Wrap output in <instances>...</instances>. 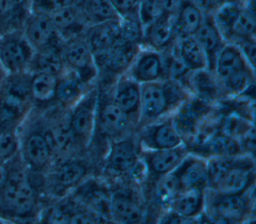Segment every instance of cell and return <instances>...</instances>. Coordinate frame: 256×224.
Segmentation results:
<instances>
[{"label": "cell", "instance_id": "cell-1", "mask_svg": "<svg viewBox=\"0 0 256 224\" xmlns=\"http://www.w3.org/2000/svg\"><path fill=\"white\" fill-rule=\"evenodd\" d=\"M5 166L6 175L0 186V217L6 222L38 221L46 196L44 174L30 171L20 153Z\"/></svg>", "mask_w": 256, "mask_h": 224}, {"label": "cell", "instance_id": "cell-2", "mask_svg": "<svg viewBox=\"0 0 256 224\" xmlns=\"http://www.w3.org/2000/svg\"><path fill=\"white\" fill-rule=\"evenodd\" d=\"M191 93L184 86L169 80L140 84V108L137 128L169 116Z\"/></svg>", "mask_w": 256, "mask_h": 224}, {"label": "cell", "instance_id": "cell-3", "mask_svg": "<svg viewBox=\"0 0 256 224\" xmlns=\"http://www.w3.org/2000/svg\"><path fill=\"white\" fill-rule=\"evenodd\" d=\"M40 112L32 108L19 127V153L30 171L44 174L55 158L45 134L43 111Z\"/></svg>", "mask_w": 256, "mask_h": 224}, {"label": "cell", "instance_id": "cell-4", "mask_svg": "<svg viewBox=\"0 0 256 224\" xmlns=\"http://www.w3.org/2000/svg\"><path fill=\"white\" fill-rule=\"evenodd\" d=\"M33 107L30 72L7 74L0 86V129L18 130Z\"/></svg>", "mask_w": 256, "mask_h": 224}, {"label": "cell", "instance_id": "cell-5", "mask_svg": "<svg viewBox=\"0 0 256 224\" xmlns=\"http://www.w3.org/2000/svg\"><path fill=\"white\" fill-rule=\"evenodd\" d=\"M91 175L94 167L81 154L56 159L44 173L45 194L48 198L64 197Z\"/></svg>", "mask_w": 256, "mask_h": 224}, {"label": "cell", "instance_id": "cell-6", "mask_svg": "<svg viewBox=\"0 0 256 224\" xmlns=\"http://www.w3.org/2000/svg\"><path fill=\"white\" fill-rule=\"evenodd\" d=\"M212 15L226 43L236 45L255 39V9L248 8L241 0L225 1Z\"/></svg>", "mask_w": 256, "mask_h": 224}, {"label": "cell", "instance_id": "cell-7", "mask_svg": "<svg viewBox=\"0 0 256 224\" xmlns=\"http://www.w3.org/2000/svg\"><path fill=\"white\" fill-rule=\"evenodd\" d=\"M102 160V176L109 183L130 182L141 163L135 134L109 141Z\"/></svg>", "mask_w": 256, "mask_h": 224}, {"label": "cell", "instance_id": "cell-8", "mask_svg": "<svg viewBox=\"0 0 256 224\" xmlns=\"http://www.w3.org/2000/svg\"><path fill=\"white\" fill-rule=\"evenodd\" d=\"M254 188L243 194L224 195L206 189L205 206L201 217L218 223H239L254 216Z\"/></svg>", "mask_w": 256, "mask_h": 224}, {"label": "cell", "instance_id": "cell-9", "mask_svg": "<svg viewBox=\"0 0 256 224\" xmlns=\"http://www.w3.org/2000/svg\"><path fill=\"white\" fill-rule=\"evenodd\" d=\"M110 87H98V105L95 134L107 142L134 134L136 123L112 101Z\"/></svg>", "mask_w": 256, "mask_h": 224}, {"label": "cell", "instance_id": "cell-10", "mask_svg": "<svg viewBox=\"0 0 256 224\" xmlns=\"http://www.w3.org/2000/svg\"><path fill=\"white\" fill-rule=\"evenodd\" d=\"M98 88L92 85L82 98L69 109L70 125L81 153L87 152L96 130Z\"/></svg>", "mask_w": 256, "mask_h": 224}, {"label": "cell", "instance_id": "cell-11", "mask_svg": "<svg viewBox=\"0 0 256 224\" xmlns=\"http://www.w3.org/2000/svg\"><path fill=\"white\" fill-rule=\"evenodd\" d=\"M111 221L120 223H140L147 217V208L139 186L131 182L110 183Z\"/></svg>", "mask_w": 256, "mask_h": 224}, {"label": "cell", "instance_id": "cell-12", "mask_svg": "<svg viewBox=\"0 0 256 224\" xmlns=\"http://www.w3.org/2000/svg\"><path fill=\"white\" fill-rule=\"evenodd\" d=\"M61 52L66 71L75 74L88 86L96 83L98 70L95 58L83 34L63 40Z\"/></svg>", "mask_w": 256, "mask_h": 224}, {"label": "cell", "instance_id": "cell-13", "mask_svg": "<svg viewBox=\"0 0 256 224\" xmlns=\"http://www.w3.org/2000/svg\"><path fill=\"white\" fill-rule=\"evenodd\" d=\"M68 195L97 213L106 222H112L110 213L112 188L106 179L97 177L95 174L91 175Z\"/></svg>", "mask_w": 256, "mask_h": 224}, {"label": "cell", "instance_id": "cell-14", "mask_svg": "<svg viewBox=\"0 0 256 224\" xmlns=\"http://www.w3.org/2000/svg\"><path fill=\"white\" fill-rule=\"evenodd\" d=\"M254 157L242 154L235 158L233 163L219 178V180L208 189L219 194L237 195L243 194L254 188Z\"/></svg>", "mask_w": 256, "mask_h": 224}, {"label": "cell", "instance_id": "cell-15", "mask_svg": "<svg viewBox=\"0 0 256 224\" xmlns=\"http://www.w3.org/2000/svg\"><path fill=\"white\" fill-rule=\"evenodd\" d=\"M33 53L21 29L0 34V63L7 74L28 72Z\"/></svg>", "mask_w": 256, "mask_h": 224}, {"label": "cell", "instance_id": "cell-16", "mask_svg": "<svg viewBox=\"0 0 256 224\" xmlns=\"http://www.w3.org/2000/svg\"><path fill=\"white\" fill-rule=\"evenodd\" d=\"M134 134L140 149L173 148L185 143L172 114L137 128Z\"/></svg>", "mask_w": 256, "mask_h": 224}, {"label": "cell", "instance_id": "cell-17", "mask_svg": "<svg viewBox=\"0 0 256 224\" xmlns=\"http://www.w3.org/2000/svg\"><path fill=\"white\" fill-rule=\"evenodd\" d=\"M190 153L186 143L173 148L140 149L139 156L146 170V181L173 172Z\"/></svg>", "mask_w": 256, "mask_h": 224}, {"label": "cell", "instance_id": "cell-18", "mask_svg": "<svg viewBox=\"0 0 256 224\" xmlns=\"http://www.w3.org/2000/svg\"><path fill=\"white\" fill-rule=\"evenodd\" d=\"M21 30L34 50L61 45L63 42L47 13L31 11Z\"/></svg>", "mask_w": 256, "mask_h": 224}, {"label": "cell", "instance_id": "cell-19", "mask_svg": "<svg viewBox=\"0 0 256 224\" xmlns=\"http://www.w3.org/2000/svg\"><path fill=\"white\" fill-rule=\"evenodd\" d=\"M126 74L139 84L165 80L163 54L150 48L141 47L133 58Z\"/></svg>", "mask_w": 256, "mask_h": 224}, {"label": "cell", "instance_id": "cell-20", "mask_svg": "<svg viewBox=\"0 0 256 224\" xmlns=\"http://www.w3.org/2000/svg\"><path fill=\"white\" fill-rule=\"evenodd\" d=\"M110 96L113 103L137 125L140 108V84L124 73L114 81L110 89Z\"/></svg>", "mask_w": 256, "mask_h": 224}, {"label": "cell", "instance_id": "cell-21", "mask_svg": "<svg viewBox=\"0 0 256 224\" xmlns=\"http://www.w3.org/2000/svg\"><path fill=\"white\" fill-rule=\"evenodd\" d=\"M177 40L173 25V17L163 14L144 27L142 47L158 52L170 50Z\"/></svg>", "mask_w": 256, "mask_h": 224}, {"label": "cell", "instance_id": "cell-22", "mask_svg": "<svg viewBox=\"0 0 256 224\" xmlns=\"http://www.w3.org/2000/svg\"><path fill=\"white\" fill-rule=\"evenodd\" d=\"M245 69L255 70L248 64L237 45L226 43L215 58L212 73L220 85L230 76Z\"/></svg>", "mask_w": 256, "mask_h": 224}, {"label": "cell", "instance_id": "cell-23", "mask_svg": "<svg viewBox=\"0 0 256 224\" xmlns=\"http://www.w3.org/2000/svg\"><path fill=\"white\" fill-rule=\"evenodd\" d=\"M193 37L203 49L208 62L207 69L212 72L215 58L221 48L226 44V41L213 19L212 13H205L204 19Z\"/></svg>", "mask_w": 256, "mask_h": 224}, {"label": "cell", "instance_id": "cell-24", "mask_svg": "<svg viewBox=\"0 0 256 224\" xmlns=\"http://www.w3.org/2000/svg\"><path fill=\"white\" fill-rule=\"evenodd\" d=\"M181 189L208 188L206 158L190 152L182 163L174 170Z\"/></svg>", "mask_w": 256, "mask_h": 224}, {"label": "cell", "instance_id": "cell-25", "mask_svg": "<svg viewBox=\"0 0 256 224\" xmlns=\"http://www.w3.org/2000/svg\"><path fill=\"white\" fill-rule=\"evenodd\" d=\"M206 189L195 187L181 189L168 211H172L191 222L200 221L205 206Z\"/></svg>", "mask_w": 256, "mask_h": 224}, {"label": "cell", "instance_id": "cell-26", "mask_svg": "<svg viewBox=\"0 0 256 224\" xmlns=\"http://www.w3.org/2000/svg\"><path fill=\"white\" fill-rule=\"evenodd\" d=\"M83 35L93 55L101 53L121 41L118 19L90 25Z\"/></svg>", "mask_w": 256, "mask_h": 224}, {"label": "cell", "instance_id": "cell-27", "mask_svg": "<svg viewBox=\"0 0 256 224\" xmlns=\"http://www.w3.org/2000/svg\"><path fill=\"white\" fill-rule=\"evenodd\" d=\"M197 151L198 152H195L194 154L200 155L204 158L229 157L244 154L238 139L222 132L221 130L206 136L203 142L198 144Z\"/></svg>", "mask_w": 256, "mask_h": 224}, {"label": "cell", "instance_id": "cell-28", "mask_svg": "<svg viewBox=\"0 0 256 224\" xmlns=\"http://www.w3.org/2000/svg\"><path fill=\"white\" fill-rule=\"evenodd\" d=\"M49 16L62 40L83 34L88 27L76 4L53 11Z\"/></svg>", "mask_w": 256, "mask_h": 224}, {"label": "cell", "instance_id": "cell-29", "mask_svg": "<svg viewBox=\"0 0 256 224\" xmlns=\"http://www.w3.org/2000/svg\"><path fill=\"white\" fill-rule=\"evenodd\" d=\"M205 16L204 10L191 0H180L173 16V25L177 38L193 36Z\"/></svg>", "mask_w": 256, "mask_h": 224}, {"label": "cell", "instance_id": "cell-30", "mask_svg": "<svg viewBox=\"0 0 256 224\" xmlns=\"http://www.w3.org/2000/svg\"><path fill=\"white\" fill-rule=\"evenodd\" d=\"M61 46L62 44L34 50L28 72L47 73L54 76H60L63 74L66 70L62 57Z\"/></svg>", "mask_w": 256, "mask_h": 224}, {"label": "cell", "instance_id": "cell-31", "mask_svg": "<svg viewBox=\"0 0 256 224\" xmlns=\"http://www.w3.org/2000/svg\"><path fill=\"white\" fill-rule=\"evenodd\" d=\"M31 4L32 0H0V34L22 29Z\"/></svg>", "mask_w": 256, "mask_h": 224}, {"label": "cell", "instance_id": "cell-32", "mask_svg": "<svg viewBox=\"0 0 256 224\" xmlns=\"http://www.w3.org/2000/svg\"><path fill=\"white\" fill-rule=\"evenodd\" d=\"M91 86L83 83L75 74L70 71H65L58 76L56 87L55 103L70 109L77 103Z\"/></svg>", "mask_w": 256, "mask_h": 224}, {"label": "cell", "instance_id": "cell-33", "mask_svg": "<svg viewBox=\"0 0 256 224\" xmlns=\"http://www.w3.org/2000/svg\"><path fill=\"white\" fill-rule=\"evenodd\" d=\"M58 76L47 73H30V94L34 106L48 107L55 103Z\"/></svg>", "mask_w": 256, "mask_h": 224}, {"label": "cell", "instance_id": "cell-34", "mask_svg": "<svg viewBox=\"0 0 256 224\" xmlns=\"http://www.w3.org/2000/svg\"><path fill=\"white\" fill-rule=\"evenodd\" d=\"M173 49L183 64L192 72L207 69L208 62L203 49L193 36L177 38Z\"/></svg>", "mask_w": 256, "mask_h": 224}, {"label": "cell", "instance_id": "cell-35", "mask_svg": "<svg viewBox=\"0 0 256 224\" xmlns=\"http://www.w3.org/2000/svg\"><path fill=\"white\" fill-rule=\"evenodd\" d=\"M76 5L88 26L119 18L109 0H78Z\"/></svg>", "mask_w": 256, "mask_h": 224}, {"label": "cell", "instance_id": "cell-36", "mask_svg": "<svg viewBox=\"0 0 256 224\" xmlns=\"http://www.w3.org/2000/svg\"><path fill=\"white\" fill-rule=\"evenodd\" d=\"M121 40L142 47L144 26L139 18L138 12L128 13L118 18Z\"/></svg>", "mask_w": 256, "mask_h": 224}, {"label": "cell", "instance_id": "cell-37", "mask_svg": "<svg viewBox=\"0 0 256 224\" xmlns=\"http://www.w3.org/2000/svg\"><path fill=\"white\" fill-rule=\"evenodd\" d=\"M19 153L18 130L0 129V163L5 164Z\"/></svg>", "mask_w": 256, "mask_h": 224}, {"label": "cell", "instance_id": "cell-38", "mask_svg": "<svg viewBox=\"0 0 256 224\" xmlns=\"http://www.w3.org/2000/svg\"><path fill=\"white\" fill-rule=\"evenodd\" d=\"M137 12L145 27L164 14L162 0H139Z\"/></svg>", "mask_w": 256, "mask_h": 224}, {"label": "cell", "instance_id": "cell-39", "mask_svg": "<svg viewBox=\"0 0 256 224\" xmlns=\"http://www.w3.org/2000/svg\"><path fill=\"white\" fill-rule=\"evenodd\" d=\"M78 0H32L31 11L50 14L58 9L75 5Z\"/></svg>", "mask_w": 256, "mask_h": 224}, {"label": "cell", "instance_id": "cell-40", "mask_svg": "<svg viewBox=\"0 0 256 224\" xmlns=\"http://www.w3.org/2000/svg\"><path fill=\"white\" fill-rule=\"evenodd\" d=\"M240 49L242 55L248 62V64L255 69V55H256V39H250L242 41L236 44Z\"/></svg>", "mask_w": 256, "mask_h": 224}, {"label": "cell", "instance_id": "cell-41", "mask_svg": "<svg viewBox=\"0 0 256 224\" xmlns=\"http://www.w3.org/2000/svg\"><path fill=\"white\" fill-rule=\"evenodd\" d=\"M118 16L137 11L139 0H109Z\"/></svg>", "mask_w": 256, "mask_h": 224}, {"label": "cell", "instance_id": "cell-42", "mask_svg": "<svg viewBox=\"0 0 256 224\" xmlns=\"http://www.w3.org/2000/svg\"><path fill=\"white\" fill-rule=\"evenodd\" d=\"M180 0H162L163 12L165 15L173 17L178 9Z\"/></svg>", "mask_w": 256, "mask_h": 224}, {"label": "cell", "instance_id": "cell-43", "mask_svg": "<svg viewBox=\"0 0 256 224\" xmlns=\"http://www.w3.org/2000/svg\"><path fill=\"white\" fill-rule=\"evenodd\" d=\"M5 175H6V166H5V164L0 163V186L5 178Z\"/></svg>", "mask_w": 256, "mask_h": 224}, {"label": "cell", "instance_id": "cell-44", "mask_svg": "<svg viewBox=\"0 0 256 224\" xmlns=\"http://www.w3.org/2000/svg\"><path fill=\"white\" fill-rule=\"evenodd\" d=\"M6 76H7V72L5 71V69L3 68V66H2L1 63H0V86H1V84L3 83V81H4V79H5Z\"/></svg>", "mask_w": 256, "mask_h": 224}]
</instances>
